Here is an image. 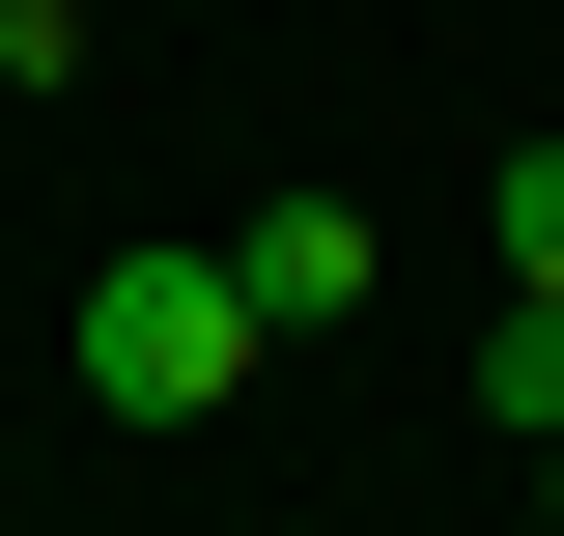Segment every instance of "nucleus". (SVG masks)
Segmentation results:
<instances>
[{
  "instance_id": "nucleus-5",
  "label": "nucleus",
  "mask_w": 564,
  "mask_h": 536,
  "mask_svg": "<svg viewBox=\"0 0 564 536\" xmlns=\"http://www.w3.org/2000/svg\"><path fill=\"white\" fill-rule=\"evenodd\" d=\"M536 536H564V424H536Z\"/></svg>"
},
{
  "instance_id": "nucleus-1",
  "label": "nucleus",
  "mask_w": 564,
  "mask_h": 536,
  "mask_svg": "<svg viewBox=\"0 0 564 536\" xmlns=\"http://www.w3.org/2000/svg\"><path fill=\"white\" fill-rule=\"evenodd\" d=\"M254 282H226V226H198V255H113V282H85V396H113V424H226V396H254Z\"/></svg>"
},
{
  "instance_id": "nucleus-2",
  "label": "nucleus",
  "mask_w": 564,
  "mask_h": 536,
  "mask_svg": "<svg viewBox=\"0 0 564 536\" xmlns=\"http://www.w3.org/2000/svg\"><path fill=\"white\" fill-rule=\"evenodd\" d=\"M226 282H254L282 339H311V311H367V199H254V226H226Z\"/></svg>"
},
{
  "instance_id": "nucleus-4",
  "label": "nucleus",
  "mask_w": 564,
  "mask_h": 536,
  "mask_svg": "<svg viewBox=\"0 0 564 536\" xmlns=\"http://www.w3.org/2000/svg\"><path fill=\"white\" fill-rule=\"evenodd\" d=\"M480 424H508V452L564 424V311H508V339H480Z\"/></svg>"
},
{
  "instance_id": "nucleus-3",
  "label": "nucleus",
  "mask_w": 564,
  "mask_h": 536,
  "mask_svg": "<svg viewBox=\"0 0 564 536\" xmlns=\"http://www.w3.org/2000/svg\"><path fill=\"white\" fill-rule=\"evenodd\" d=\"M480 226H508V311H564V141H508V199H480Z\"/></svg>"
}]
</instances>
